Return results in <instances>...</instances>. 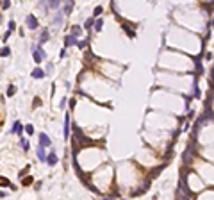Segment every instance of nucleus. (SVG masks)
Wrapping results in <instances>:
<instances>
[{"label":"nucleus","mask_w":214,"mask_h":200,"mask_svg":"<svg viewBox=\"0 0 214 200\" xmlns=\"http://www.w3.org/2000/svg\"><path fill=\"white\" fill-rule=\"evenodd\" d=\"M45 52H43V48H41V45H38V47H34L32 48V57H34V61H36V64H39L41 61L45 59Z\"/></svg>","instance_id":"nucleus-1"},{"label":"nucleus","mask_w":214,"mask_h":200,"mask_svg":"<svg viewBox=\"0 0 214 200\" xmlns=\"http://www.w3.org/2000/svg\"><path fill=\"white\" fill-rule=\"evenodd\" d=\"M25 21H27V27H29V29H32V30L38 29V20H36V16H34V14H29Z\"/></svg>","instance_id":"nucleus-2"},{"label":"nucleus","mask_w":214,"mask_h":200,"mask_svg":"<svg viewBox=\"0 0 214 200\" xmlns=\"http://www.w3.org/2000/svg\"><path fill=\"white\" fill-rule=\"evenodd\" d=\"M77 43V36H73V34H68L66 38H64V48H68L71 45H75Z\"/></svg>","instance_id":"nucleus-3"},{"label":"nucleus","mask_w":214,"mask_h":200,"mask_svg":"<svg viewBox=\"0 0 214 200\" xmlns=\"http://www.w3.org/2000/svg\"><path fill=\"white\" fill-rule=\"evenodd\" d=\"M39 145H43V147H50V145H52L50 138H48L45 132H41V134H39Z\"/></svg>","instance_id":"nucleus-4"},{"label":"nucleus","mask_w":214,"mask_h":200,"mask_svg":"<svg viewBox=\"0 0 214 200\" xmlns=\"http://www.w3.org/2000/svg\"><path fill=\"white\" fill-rule=\"evenodd\" d=\"M47 163H48V164H50V166H55V164H57V155H55V152H54V150H52L50 154H48V155H47Z\"/></svg>","instance_id":"nucleus-5"},{"label":"nucleus","mask_w":214,"mask_h":200,"mask_svg":"<svg viewBox=\"0 0 214 200\" xmlns=\"http://www.w3.org/2000/svg\"><path fill=\"white\" fill-rule=\"evenodd\" d=\"M36 154H38V159L45 163V159H47V154H45V147H43V145H38V148H36Z\"/></svg>","instance_id":"nucleus-6"},{"label":"nucleus","mask_w":214,"mask_h":200,"mask_svg":"<svg viewBox=\"0 0 214 200\" xmlns=\"http://www.w3.org/2000/svg\"><path fill=\"white\" fill-rule=\"evenodd\" d=\"M71 9H73V0H66V2H64L62 14H71Z\"/></svg>","instance_id":"nucleus-7"},{"label":"nucleus","mask_w":214,"mask_h":200,"mask_svg":"<svg viewBox=\"0 0 214 200\" xmlns=\"http://www.w3.org/2000/svg\"><path fill=\"white\" fill-rule=\"evenodd\" d=\"M68 136H70V114H66L64 118V140H68Z\"/></svg>","instance_id":"nucleus-8"},{"label":"nucleus","mask_w":214,"mask_h":200,"mask_svg":"<svg viewBox=\"0 0 214 200\" xmlns=\"http://www.w3.org/2000/svg\"><path fill=\"white\" fill-rule=\"evenodd\" d=\"M31 75H32V79H43V77H45L47 73H45V71L41 70V68H36V70L32 71Z\"/></svg>","instance_id":"nucleus-9"},{"label":"nucleus","mask_w":214,"mask_h":200,"mask_svg":"<svg viewBox=\"0 0 214 200\" xmlns=\"http://www.w3.org/2000/svg\"><path fill=\"white\" fill-rule=\"evenodd\" d=\"M0 186H9L13 191L16 190V186H14V184H11V180L9 179H4V177H0Z\"/></svg>","instance_id":"nucleus-10"},{"label":"nucleus","mask_w":214,"mask_h":200,"mask_svg":"<svg viewBox=\"0 0 214 200\" xmlns=\"http://www.w3.org/2000/svg\"><path fill=\"white\" fill-rule=\"evenodd\" d=\"M21 130H23L21 123L20 121H14V125H13V134H21Z\"/></svg>","instance_id":"nucleus-11"},{"label":"nucleus","mask_w":214,"mask_h":200,"mask_svg":"<svg viewBox=\"0 0 214 200\" xmlns=\"http://www.w3.org/2000/svg\"><path fill=\"white\" fill-rule=\"evenodd\" d=\"M123 30H125V32L129 34V38H134V36H136V32H134V30L130 29V27H129L127 23H123Z\"/></svg>","instance_id":"nucleus-12"},{"label":"nucleus","mask_w":214,"mask_h":200,"mask_svg":"<svg viewBox=\"0 0 214 200\" xmlns=\"http://www.w3.org/2000/svg\"><path fill=\"white\" fill-rule=\"evenodd\" d=\"M9 54H11L9 47H2V48H0V55H2V57H7Z\"/></svg>","instance_id":"nucleus-13"},{"label":"nucleus","mask_w":214,"mask_h":200,"mask_svg":"<svg viewBox=\"0 0 214 200\" xmlns=\"http://www.w3.org/2000/svg\"><path fill=\"white\" fill-rule=\"evenodd\" d=\"M93 25H95V30H98V32H100V30H102V27H103V21L100 20V18H98V20L95 21Z\"/></svg>","instance_id":"nucleus-14"},{"label":"nucleus","mask_w":214,"mask_h":200,"mask_svg":"<svg viewBox=\"0 0 214 200\" xmlns=\"http://www.w3.org/2000/svg\"><path fill=\"white\" fill-rule=\"evenodd\" d=\"M23 129H25V132H27L29 136H32V134H34V125H31V123H27Z\"/></svg>","instance_id":"nucleus-15"},{"label":"nucleus","mask_w":214,"mask_h":200,"mask_svg":"<svg viewBox=\"0 0 214 200\" xmlns=\"http://www.w3.org/2000/svg\"><path fill=\"white\" fill-rule=\"evenodd\" d=\"M20 145H21V148L25 150V152L29 150V141L25 140V138H20Z\"/></svg>","instance_id":"nucleus-16"},{"label":"nucleus","mask_w":214,"mask_h":200,"mask_svg":"<svg viewBox=\"0 0 214 200\" xmlns=\"http://www.w3.org/2000/svg\"><path fill=\"white\" fill-rule=\"evenodd\" d=\"M102 13H103V9L100 7V5H98V7H95V11H93V18H98Z\"/></svg>","instance_id":"nucleus-17"},{"label":"nucleus","mask_w":214,"mask_h":200,"mask_svg":"<svg viewBox=\"0 0 214 200\" xmlns=\"http://www.w3.org/2000/svg\"><path fill=\"white\" fill-rule=\"evenodd\" d=\"M48 36H50L48 30H43V32H41V43H47V41H48Z\"/></svg>","instance_id":"nucleus-18"},{"label":"nucleus","mask_w":214,"mask_h":200,"mask_svg":"<svg viewBox=\"0 0 214 200\" xmlns=\"http://www.w3.org/2000/svg\"><path fill=\"white\" fill-rule=\"evenodd\" d=\"M47 2L50 7H59V4H61V0H47Z\"/></svg>","instance_id":"nucleus-19"},{"label":"nucleus","mask_w":214,"mask_h":200,"mask_svg":"<svg viewBox=\"0 0 214 200\" xmlns=\"http://www.w3.org/2000/svg\"><path fill=\"white\" fill-rule=\"evenodd\" d=\"M93 23H95V18L91 16V18H88V20H86V25H84V27H86V29H91Z\"/></svg>","instance_id":"nucleus-20"},{"label":"nucleus","mask_w":214,"mask_h":200,"mask_svg":"<svg viewBox=\"0 0 214 200\" xmlns=\"http://www.w3.org/2000/svg\"><path fill=\"white\" fill-rule=\"evenodd\" d=\"M80 32H82V29L79 27V25H75V27H73V30H71V34H73V36H79Z\"/></svg>","instance_id":"nucleus-21"},{"label":"nucleus","mask_w":214,"mask_h":200,"mask_svg":"<svg viewBox=\"0 0 214 200\" xmlns=\"http://www.w3.org/2000/svg\"><path fill=\"white\" fill-rule=\"evenodd\" d=\"M29 170H31V166H25V168H23V170H21L20 173H18V175H20V179H21V177H25V175L29 173Z\"/></svg>","instance_id":"nucleus-22"},{"label":"nucleus","mask_w":214,"mask_h":200,"mask_svg":"<svg viewBox=\"0 0 214 200\" xmlns=\"http://www.w3.org/2000/svg\"><path fill=\"white\" fill-rule=\"evenodd\" d=\"M88 41H89V40H86V41H77V43H75V45H77V47H79V48H84V47H86V43H88Z\"/></svg>","instance_id":"nucleus-23"},{"label":"nucleus","mask_w":214,"mask_h":200,"mask_svg":"<svg viewBox=\"0 0 214 200\" xmlns=\"http://www.w3.org/2000/svg\"><path fill=\"white\" fill-rule=\"evenodd\" d=\"M14 91H16V88H14V86H9V90H7V95H9V97H13V95H14Z\"/></svg>","instance_id":"nucleus-24"},{"label":"nucleus","mask_w":214,"mask_h":200,"mask_svg":"<svg viewBox=\"0 0 214 200\" xmlns=\"http://www.w3.org/2000/svg\"><path fill=\"white\" fill-rule=\"evenodd\" d=\"M14 29H16V23H14V21L11 20V21H9V32H13Z\"/></svg>","instance_id":"nucleus-25"},{"label":"nucleus","mask_w":214,"mask_h":200,"mask_svg":"<svg viewBox=\"0 0 214 200\" xmlns=\"http://www.w3.org/2000/svg\"><path fill=\"white\" fill-rule=\"evenodd\" d=\"M9 5H11V0H4V2H2V7H4V9H7Z\"/></svg>","instance_id":"nucleus-26"},{"label":"nucleus","mask_w":214,"mask_h":200,"mask_svg":"<svg viewBox=\"0 0 214 200\" xmlns=\"http://www.w3.org/2000/svg\"><path fill=\"white\" fill-rule=\"evenodd\" d=\"M31 182H32V179H31V177H27V179H23V182H21V184H23V186H29Z\"/></svg>","instance_id":"nucleus-27"},{"label":"nucleus","mask_w":214,"mask_h":200,"mask_svg":"<svg viewBox=\"0 0 214 200\" xmlns=\"http://www.w3.org/2000/svg\"><path fill=\"white\" fill-rule=\"evenodd\" d=\"M66 54H68V52H66V48H62V50H61V55H59V57H61V59H64V57H66Z\"/></svg>","instance_id":"nucleus-28"},{"label":"nucleus","mask_w":214,"mask_h":200,"mask_svg":"<svg viewBox=\"0 0 214 200\" xmlns=\"http://www.w3.org/2000/svg\"><path fill=\"white\" fill-rule=\"evenodd\" d=\"M0 197H5V193H4V191H0Z\"/></svg>","instance_id":"nucleus-29"}]
</instances>
